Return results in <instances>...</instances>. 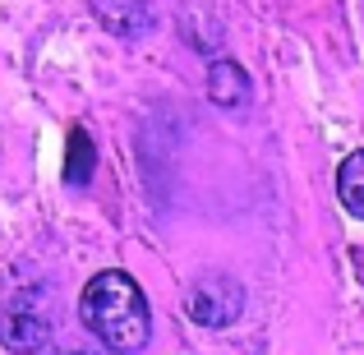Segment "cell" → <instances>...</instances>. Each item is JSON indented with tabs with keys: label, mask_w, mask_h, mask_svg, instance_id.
<instances>
[{
	"label": "cell",
	"mask_w": 364,
	"mask_h": 355,
	"mask_svg": "<svg viewBox=\"0 0 364 355\" xmlns=\"http://www.w3.org/2000/svg\"><path fill=\"white\" fill-rule=\"evenodd\" d=\"M79 319L102 346L120 351V355H134L139 346H148V332H152L148 295H143V286L134 282L129 272H120V267H107V272H97L83 286Z\"/></svg>",
	"instance_id": "obj_1"
},
{
	"label": "cell",
	"mask_w": 364,
	"mask_h": 355,
	"mask_svg": "<svg viewBox=\"0 0 364 355\" xmlns=\"http://www.w3.org/2000/svg\"><path fill=\"white\" fill-rule=\"evenodd\" d=\"M185 314L198 323V328H231L245 314V286L235 282L231 272H203L185 286Z\"/></svg>",
	"instance_id": "obj_2"
},
{
	"label": "cell",
	"mask_w": 364,
	"mask_h": 355,
	"mask_svg": "<svg viewBox=\"0 0 364 355\" xmlns=\"http://www.w3.org/2000/svg\"><path fill=\"white\" fill-rule=\"evenodd\" d=\"M51 341V314L37 309L33 300H9L0 309V346H9L14 355H33L46 351Z\"/></svg>",
	"instance_id": "obj_3"
},
{
	"label": "cell",
	"mask_w": 364,
	"mask_h": 355,
	"mask_svg": "<svg viewBox=\"0 0 364 355\" xmlns=\"http://www.w3.org/2000/svg\"><path fill=\"white\" fill-rule=\"evenodd\" d=\"M249 97H254V79L240 70L235 60H213L208 65V102L222 111H235V107H249Z\"/></svg>",
	"instance_id": "obj_4"
},
{
	"label": "cell",
	"mask_w": 364,
	"mask_h": 355,
	"mask_svg": "<svg viewBox=\"0 0 364 355\" xmlns=\"http://www.w3.org/2000/svg\"><path fill=\"white\" fill-rule=\"evenodd\" d=\"M337 198L350 217L364 222V148H355L346 161L337 166Z\"/></svg>",
	"instance_id": "obj_5"
},
{
	"label": "cell",
	"mask_w": 364,
	"mask_h": 355,
	"mask_svg": "<svg viewBox=\"0 0 364 355\" xmlns=\"http://www.w3.org/2000/svg\"><path fill=\"white\" fill-rule=\"evenodd\" d=\"M92 161H97V152H92V134L83 129V124H74V134H70V166H65V185H88V180H92Z\"/></svg>",
	"instance_id": "obj_6"
},
{
	"label": "cell",
	"mask_w": 364,
	"mask_h": 355,
	"mask_svg": "<svg viewBox=\"0 0 364 355\" xmlns=\"http://www.w3.org/2000/svg\"><path fill=\"white\" fill-rule=\"evenodd\" d=\"M51 355H111L107 346H60V351H51Z\"/></svg>",
	"instance_id": "obj_7"
}]
</instances>
